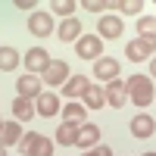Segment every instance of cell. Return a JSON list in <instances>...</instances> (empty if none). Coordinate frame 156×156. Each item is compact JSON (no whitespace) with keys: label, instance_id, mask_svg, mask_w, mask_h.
Segmentation results:
<instances>
[{"label":"cell","instance_id":"obj_1","mask_svg":"<svg viewBox=\"0 0 156 156\" xmlns=\"http://www.w3.org/2000/svg\"><path fill=\"white\" fill-rule=\"evenodd\" d=\"M125 87H128V100H131L137 109H147L150 103H153V97H156L150 75H140V72L128 78V81H125Z\"/></svg>","mask_w":156,"mask_h":156},{"label":"cell","instance_id":"obj_2","mask_svg":"<svg viewBox=\"0 0 156 156\" xmlns=\"http://www.w3.org/2000/svg\"><path fill=\"white\" fill-rule=\"evenodd\" d=\"M22 150V156H53V140H50L47 134L41 131H28V134H22V140L16 144Z\"/></svg>","mask_w":156,"mask_h":156},{"label":"cell","instance_id":"obj_3","mask_svg":"<svg viewBox=\"0 0 156 156\" xmlns=\"http://www.w3.org/2000/svg\"><path fill=\"white\" fill-rule=\"evenodd\" d=\"M125 56L131 59V62H147L150 56H156V34L128 41V44H125Z\"/></svg>","mask_w":156,"mask_h":156},{"label":"cell","instance_id":"obj_4","mask_svg":"<svg viewBox=\"0 0 156 156\" xmlns=\"http://www.w3.org/2000/svg\"><path fill=\"white\" fill-rule=\"evenodd\" d=\"M75 53L81 56V59H87V62H97L103 56V41H100L97 34H81L75 41Z\"/></svg>","mask_w":156,"mask_h":156},{"label":"cell","instance_id":"obj_5","mask_svg":"<svg viewBox=\"0 0 156 156\" xmlns=\"http://www.w3.org/2000/svg\"><path fill=\"white\" fill-rule=\"evenodd\" d=\"M122 34H125L122 16H115V12L100 16V22H97V37H100V41H115V37H122Z\"/></svg>","mask_w":156,"mask_h":156},{"label":"cell","instance_id":"obj_6","mask_svg":"<svg viewBox=\"0 0 156 156\" xmlns=\"http://www.w3.org/2000/svg\"><path fill=\"white\" fill-rule=\"evenodd\" d=\"M41 81L47 87H62L69 81V62H62V59H50V66L41 72Z\"/></svg>","mask_w":156,"mask_h":156},{"label":"cell","instance_id":"obj_7","mask_svg":"<svg viewBox=\"0 0 156 156\" xmlns=\"http://www.w3.org/2000/svg\"><path fill=\"white\" fill-rule=\"evenodd\" d=\"M50 66V53L44 47H31V50H25V69H28V75H37L41 78V72Z\"/></svg>","mask_w":156,"mask_h":156},{"label":"cell","instance_id":"obj_8","mask_svg":"<svg viewBox=\"0 0 156 156\" xmlns=\"http://www.w3.org/2000/svg\"><path fill=\"white\" fill-rule=\"evenodd\" d=\"M119 72H122V66H119V59H112V56H100L97 62H94V78L97 81H115L119 78Z\"/></svg>","mask_w":156,"mask_h":156},{"label":"cell","instance_id":"obj_9","mask_svg":"<svg viewBox=\"0 0 156 156\" xmlns=\"http://www.w3.org/2000/svg\"><path fill=\"white\" fill-rule=\"evenodd\" d=\"M41 87H44V81L37 75H19L16 78V90H19V97H25V100H37L44 94Z\"/></svg>","mask_w":156,"mask_h":156},{"label":"cell","instance_id":"obj_10","mask_svg":"<svg viewBox=\"0 0 156 156\" xmlns=\"http://www.w3.org/2000/svg\"><path fill=\"white\" fill-rule=\"evenodd\" d=\"M103 97H106V103H109L112 109H122L125 103H128V87H125V81H119V78L109 81L106 87H103Z\"/></svg>","mask_w":156,"mask_h":156},{"label":"cell","instance_id":"obj_11","mask_svg":"<svg viewBox=\"0 0 156 156\" xmlns=\"http://www.w3.org/2000/svg\"><path fill=\"white\" fill-rule=\"evenodd\" d=\"M131 134L137 140H144V137H153L156 134V119L150 112H137L134 119H131Z\"/></svg>","mask_w":156,"mask_h":156},{"label":"cell","instance_id":"obj_12","mask_svg":"<svg viewBox=\"0 0 156 156\" xmlns=\"http://www.w3.org/2000/svg\"><path fill=\"white\" fill-rule=\"evenodd\" d=\"M28 31L34 37H50V31H53V16H50V12H31L28 16Z\"/></svg>","mask_w":156,"mask_h":156},{"label":"cell","instance_id":"obj_13","mask_svg":"<svg viewBox=\"0 0 156 156\" xmlns=\"http://www.w3.org/2000/svg\"><path fill=\"white\" fill-rule=\"evenodd\" d=\"M59 109H62V106H59V97L53 94V90H44V94L34 100V112L44 115V119H50V115H59Z\"/></svg>","mask_w":156,"mask_h":156},{"label":"cell","instance_id":"obj_14","mask_svg":"<svg viewBox=\"0 0 156 156\" xmlns=\"http://www.w3.org/2000/svg\"><path fill=\"white\" fill-rule=\"evenodd\" d=\"M87 87H90V78H87V75H69V81L62 84V97L78 100V97H84Z\"/></svg>","mask_w":156,"mask_h":156},{"label":"cell","instance_id":"obj_15","mask_svg":"<svg viewBox=\"0 0 156 156\" xmlns=\"http://www.w3.org/2000/svg\"><path fill=\"white\" fill-rule=\"evenodd\" d=\"M81 150H94L97 144H100V128L94 125V122H84L81 128H78V140H75Z\"/></svg>","mask_w":156,"mask_h":156},{"label":"cell","instance_id":"obj_16","mask_svg":"<svg viewBox=\"0 0 156 156\" xmlns=\"http://www.w3.org/2000/svg\"><path fill=\"white\" fill-rule=\"evenodd\" d=\"M78 128L81 125H75V122H62L59 128H56V140L53 144H59V147H75V140H78Z\"/></svg>","mask_w":156,"mask_h":156},{"label":"cell","instance_id":"obj_17","mask_svg":"<svg viewBox=\"0 0 156 156\" xmlns=\"http://www.w3.org/2000/svg\"><path fill=\"white\" fill-rule=\"evenodd\" d=\"M22 140V122H3V131H0V147H16Z\"/></svg>","mask_w":156,"mask_h":156},{"label":"cell","instance_id":"obj_18","mask_svg":"<svg viewBox=\"0 0 156 156\" xmlns=\"http://www.w3.org/2000/svg\"><path fill=\"white\" fill-rule=\"evenodd\" d=\"M56 34H59V41L72 44V41H78V37H81V22H78L75 16H72V19H62V25L56 28Z\"/></svg>","mask_w":156,"mask_h":156},{"label":"cell","instance_id":"obj_19","mask_svg":"<svg viewBox=\"0 0 156 156\" xmlns=\"http://www.w3.org/2000/svg\"><path fill=\"white\" fill-rule=\"evenodd\" d=\"M12 115H16V122H31L34 119V100H25V97H16L12 100Z\"/></svg>","mask_w":156,"mask_h":156},{"label":"cell","instance_id":"obj_20","mask_svg":"<svg viewBox=\"0 0 156 156\" xmlns=\"http://www.w3.org/2000/svg\"><path fill=\"white\" fill-rule=\"evenodd\" d=\"M59 112H62V122H75V125H84V115H87L84 103H78V100H69Z\"/></svg>","mask_w":156,"mask_h":156},{"label":"cell","instance_id":"obj_21","mask_svg":"<svg viewBox=\"0 0 156 156\" xmlns=\"http://www.w3.org/2000/svg\"><path fill=\"white\" fill-rule=\"evenodd\" d=\"M19 62H22V56H19V50H16V47H9V44L0 47V72H12Z\"/></svg>","mask_w":156,"mask_h":156},{"label":"cell","instance_id":"obj_22","mask_svg":"<svg viewBox=\"0 0 156 156\" xmlns=\"http://www.w3.org/2000/svg\"><path fill=\"white\" fill-rule=\"evenodd\" d=\"M84 109H100V106H106V97H103V87H94L90 84L87 90H84Z\"/></svg>","mask_w":156,"mask_h":156},{"label":"cell","instance_id":"obj_23","mask_svg":"<svg viewBox=\"0 0 156 156\" xmlns=\"http://www.w3.org/2000/svg\"><path fill=\"white\" fill-rule=\"evenodd\" d=\"M50 12H59V16L72 19V12H75V0H53V3H50Z\"/></svg>","mask_w":156,"mask_h":156},{"label":"cell","instance_id":"obj_24","mask_svg":"<svg viewBox=\"0 0 156 156\" xmlns=\"http://www.w3.org/2000/svg\"><path fill=\"white\" fill-rule=\"evenodd\" d=\"M137 34H140V37L156 34V22H153V16H140V19H137Z\"/></svg>","mask_w":156,"mask_h":156},{"label":"cell","instance_id":"obj_25","mask_svg":"<svg viewBox=\"0 0 156 156\" xmlns=\"http://www.w3.org/2000/svg\"><path fill=\"white\" fill-rule=\"evenodd\" d=\"M115 9H122L125 16H131V12H140L144 9V3H140V0H119V3H112Z\"/></svg>","mask_w":156,"mask_h":156},{"label":"cell","instance_id":"obj_26","mask_svg":"<svg viewBox=\"0 0 156 156\" xmlns=\"http://www.w3.org/2000/svg\"><path fill=\"white\" fill-rule=\"evenodd\" d=\"M81 156H112V147L109 144H97L94 150H84Z\"/></svg>","mask_w":156,"mask_h":156},{"label":"cell","instance_id":"obj_27","mask_svg":"<svg viewBox=\"0 0 156 156\" xmlns=\"http://www.w3.org/2000/svg\"><path fill=\"white\" fill-rule=\"evenodd\" d=\"M81 6H84V9H90V12H103V9H106L109 3H103V0H84Z\"/></svg>","mask_w":156,"mask_h":156},{"label":"cell","instance_id":"obj_28","mask_svg":"<svg viewBox=\"0 0 156 156\" xmlns=\"http://www.w3.org/2000/svg\"><path fill=\"white\" fill-rule=\"evenodd\" d=\"M16 9L19 12H37V3L34 0H16Z\"/></svg>","mask_w":156,"mask_h":156},{"label":"cell","instance_id":"obj_29","mask_svg":"<svg viewBox=\"0 0 156 156\" xmlns=\"http://www.w3.org/2000/svg\"><path fill=\"white\" fill-rule=\"evenodd\" d=\"M150 81H156V56L150 59Z\"/></svg>","mask_w":156,"mask_h":156},{"label":"cell","instance_id":"obj_30","mask_svg":"<svg viewBox=\"0 0 156 156\" xmlns=\"http://www.w3.org/2000/svg\"><path fill=\"white\" fill-rule=\"evenodd\" d=\"M0 156H6V147H0Z\"/></svg>","mask_w":156,"mask_h":156},{"label":"cell","instance_id":"obj_31","mask_svg":"<svg viewBox=\"0 0 156 156\" xmlns=\"http://www.w3.org/2000/svg\"><path fill=\"white\" fill-rule=\"evenodd\" d=\"M140 156H156V153H140Z\"/></svg>","mask_w":156,"mask_h":156},{"label":"cell","instance_id":"obj_32","mask_svg":"<svg viewBox=\"0 0 156 156\" xmlns=\"http://www.w3.org/2000/svg\"><path fill=\"white\" fill-rule=\"evenodd\" d=\"M0 131H3V119H0Z\"/></svg>","mask_w":156,"mask_h":156},{"label":"cell","instance_id":"obj_33","mask_svg":"<svg viewBox=\"0 0 156 156\" xmlns=\"http://www.w3.org/2000/svg\"><path fill=\"white\" fill-rule=\"evenodd\" d=\"M153 22H156V16H153Z\"/></svg>","mask_w":156,"mask_h":156}]
</instances>
